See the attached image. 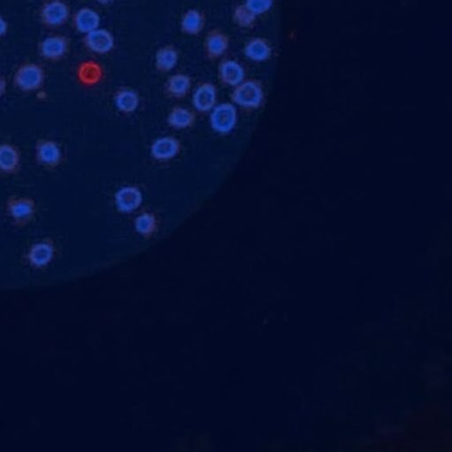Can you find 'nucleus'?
<instances>
[{"mask_svg": "<svg viewBox=\"0 0 452 452\" xmlns=\"http://www.w3.org/2000/svg\"><path fill=\"white\" fill-rule=\"evenodd\" d=\"M6 215L16 228H25L31 224L38 214V203L28 195H10L4 205Z\"/></svg>", "mask_w": 452, "mask_h": 452, "instance_id": "nucleus-1", "label": "nucleus"}, {"mask_svg": "<svg viewBox=\"0 0 452 452\" xmlns=\"http://www.w3.org/2000/svg\"><path fill=\"white\" fill-rule=\"evenodd\" d=\"M34 159L42 168L47 171H56L63 166L67 156L60 143L44 137L35 143Z\"/></svg>", "mask_w": 452, "mask_h": 452, "instance_id": "nucleus-2", "label": "nucleus"}, {"mask_svg": "<svg viewBox=\"0 0 452 452\" xmlns=\"http://www.w3.org/2000/svg\"><path fill=\"white\" fill-rule=\"evenodd\" d=\"M47 73L41 65L29 62L19 65L14 75V84L25 93L35 92L44 87Z\"/></svg>", "mask_w": 452, "mask_h": 452, "instance_id": "nucleus-3", "label": "nucleus"}, {"mask_svg": "<svg viewBox=\"0 0 452 452\" xmlns=\"http://www.w3.org/2000/svg\"><path fill=\"white\" fill-rule=\"evenodd\" d=\"M231 38L220 28L209 29L203 41V51L209 61L220 60L230 48Z\"/></svg>", "mask_w": 452, "mask_h": 452, "instance_id": "nucleus-4", "label": "nucleus"}, {"mask_svg": "<svg viewBox=\"0 0 452 452\" xmlns=\"http://www.w3.org/2000/svg\"><path fill=\"white\" fill-rule=\"evenodd\" d=\"M70 6L61 0H49L42 6L39 16L42 24L48 28H58L67 24L70 17Z\"/></svg>", "mask_w": 452, "mask_h": 452, "instance_id": "nucleus-5", "label": "nucleus"}, {"mask_svg": "<svg viewBox=\"0 0 452 452\" xmlns=\"http://www.w3.org/2000/svg\"><path fill=\"white\" fill-rule=\"evenodd\" d=\"M211 125L213 130L221 134H226L234 130L237 123V110L234 104L224 103L216 106L211 110Z\"/></svg>", "mask_w": 452, "mask_h": 452, "instance_id": "nucleus-6", "label": "nucleus"}, {"mask_svg": "<svg viewBox=\"0 0 452 452\" xmlns=\"http://www.w3.org/2000/svg\"><path fill=\"white\" fill-rule=\"evenodd\" d=\"M232 100L238 106L245 108H257L263 100V90L255 81H243L234 87Z\"/></svg>", "mask_w": 452, "mask_h": 452, "instance_id": "nucleus-7", "label": "nucleus"}, {"mask_svg": "<svg viewBox=\"0 0 452 452\" xmlns=\"http://www.w3.org/2000/svg\"><path fill=\"white\" fill-rule=\"evenodd\" d=\"M85 48L94 54L106 55L115 47V38L106 29L98 28L84 35L83 39Z\"/></svg>", "mask_w": 452, "mask_h": 452, "instance_id": "nucleus-8", "label": "nucleus"}, {"mask_svg": "<svg viewBox=\"0 0 452 452\" xmlns=\"http://www.w3.org/2000/svg\"><path fill=\"white\" fill-rule=\"evenodd\" d=\"M70 50V41L62 35H52L42 39L39 45V54L48 61L62 60Z\"/></svg>", "mask_w": 452, "mask_h": 452, "instance_id": "nucleus-9", "label": "nucleus"}, {"mask_svg": "<svg viewBox=\"0 0 452 452\" xmlns=\"http://www.w3.org/2000/svg\"><path fill=\"white\" fill-rule=\"evenodd\" d=\"M22 156L21 150L15 144L0 143V175L15 176L21 172Z\"/></svg>", "mask_w": 452, "mask_h": 452, "instance_id": "nucleus-10", "label": "nucleus"}, {"mask_svg": "<svg viewBox=\"0 0 452 452\" xmlns=\"http://www.w3.org/2000/svg\"><path fill=\"white\" fill-rule=\"evenodd\" d=\"M56 254L55 241L50 237L42 239L29 248V263L35 268L47 266L54 260Z\"/></svg>", "mask_w": 452, "mask_h": 452, "instance_id": "nucleus-11", "label": "nucleus"}, {"mask_svg": "<svg viewBox=\"0 0 452 452\" xmlns=\"http://www.w3.org/2000/svg\"><path fill=\"white\" fill-rule=\"evenodd\" d=\"M143 193L136 186H123L115 194V205L121 213L134 212L142 205Z\"/></svg>", "mask_w": 452, "mask_h": 452, "instance_id": "nucleus-12", "label": "nucleus"}, {"mask_svg": "<svg viewBox=\"0 0 452 452\" xmlns=\"http://www.w3.org/2000/svg\"><path fill=\"white\" fill-rule=\"evenodd\" d=\"M219 80L226 86L234 88L241 83L245 79L244 67L237 60L224 58L218 64Z\"/></svg>", "mask_w": 452, "mask_h": 452, "instance_id": "nucleus-13", "label": "nucleus"}, {"mask_svg": "<svg viewBox=\"0 0 452 452\" xmlns=\"http://www.w3.org/2000/svg\"><path fill=\"white\" fill-rule=\"evenodd\" d=\"M205 13L201 10L191 8L183 13L179 19V29L183 34L189 37H197L205 29Z\"/></svg>", "mask_w": 452, "mask_h": 452, "instance_id": "nucleus-14", "label": "nucleus"}, {"mask_svg": "<svg viewBox=\"0 0 452 452\" xmlns=\"http://www.w3.org/2000/svg\"><path fill=\"white\" fill-rule=\"evenodd\" d=\"M76 76L83 86L94 87L103 81L104 68L96 60H85L78 65Z\"/></svg>", "mask_w": 452, "mask_h": 452, "instance_id": "nucleus-15", "label": "nucleus"}, {"mask_svg": "<svg viewBox=\"0 0 452 452\" xmlns=\"http://www.w3.org/2000/svg\"><path fill=\"white\" fill-rule=\"evenodd\" d=\"M218 90L211 83H202L199 85L193 94V106L201 113H208L216 106Z\"/></svg>", "mask_w": 452, "mask_h": 452, "instance_id": "nucleus-16", "label": "nucleus"}, {"mask_svg": "<svg viewBox=\"0 0 452 452\" xmlns=\"http://www.w3.org/2000/svg\"><path fill=\"white\" fill-rule=\"evenodd\" d=\"M101 17L99 14L88 6H84L75 12L73 16V25L75 31L81 34L86 35L88 33L100 28Z\"/></svg>", "mask_w": 452, "mask_h": 452, "instance_id": "nucleus-17", "label": "nucleus"}, {"mask_svg": "<svg viewBox=\"0 0 452 452\" xmlns=\"http://www.w3.org/2000/svg\"><path fill=\"white\" fill-rule=\"evenodd\" d=\"M179 61V49L168 44L157 49L155 54V67L159 73L166 74L175 70Z\"/></svg>", "mask_w": 452, "mask_h": 452, "instance_id": "nucleus-18", "label": "nucleus"}, {"mask_svg": "<svg viewBox=\"0 0 452 452\" xmlns=\"http://www.w3.org/2000/svg\"><path fill=\"white\" fill-rule=\"evenodd\" d=\"M180 150L179 140L175 137L165 136L153 143L150 152L154 159L168 160L178 155Z\"/></svg>", "mask_w": 452, "mask_h": 452, "instance_id": "nucleus-19", "label": "nucleus"}, {"mask_svg": "<svg viewBox=\"0 0 452 452\" xmlns=\"http://www.w3.org/2000/svg\"><path fill=\"white\" fill-rule=\"evenodd\" d=\"M114 103L118 109L122 113H131L138 108L140 98L136 91L130 88L123 87L117 90L114 96Z\"/></svg>", "mask_w": 452, "mask_h": 452, "instance_id": "nucleus-20", "label": "nucleus"}, {"mask_svg": "<svg viewBox=\"0 0 452 452\" xmlns=\"http://www.w3.org/2000/svg\"><path fill=\"white\" fill-rule=\"evenodd\" d=\"M192 80L185 74L171 75L166 83V93L175 98H182L186 96L191 88Z\"/></svg>", "mask_w": 452, "mask_h": 452, "instance_id": "nucleus-21", "label": "nucleus"}, {"mask_svg": "<svg viewBox=\"0 0 452 452\" xmlns=\"http://www.w3.org/2000/svg\"><path fill=\"white\" fill-rule=\"evenodd\" d=\"M243 54L251 60L264 61L270 56L271 49L264 39L255 38L245 45Z\"/></svg>", "mask_w": 452, "mask_h": 452, "instance_id": "nucleus-22", "label": "nucleus"}, {"mask_svg": "<svg viewBox=\"0 0 452 452\" xmlns=\"http://www.w3.org/2000/svg\"><path fill=\"white\" fill-rule=\"evenodd\" d=\"M169 125L177 129H184L195 122L194 114L184 107L173 108L168 116Z\"/></svg>", "mask_w": 452, "mask_h": 452, "instance_id": "nucleus-23", "label": "nucleus"}, {"mask_svg": "<svg viewBox=\"0 0 452 452\" xmlns=\"http://www.w3.org/2000/svg\"><path fill=\"white\" fill-rule=\"evenodd\" d=\"M232 22L236 26L241 29L253 27L257 15L253 14L244 4L235 6L232 13Z\"/></svg>", "mask_w": 452, "mask_h": 452, "instance_id": "nucleus-24", "label": "nucleus"}, {"mask_svg": "<svg viewBox=\"0 0 452 452\" xmlns=\"http://www.w3.org/2000/svg\"><path fill=\"white\" fill-rule=\"evenodd\" d=\"M134 227L138 234L143 236L152 235L156 228V219L152 213H143L134 220Z\"/></svg>", "mask_w": 452, "mask_h": 452, "instance_id": "nucleus-25", "label": "nucleus"}, {"mask_svg": "<svg viewBox=\"0 0 452 452\" xmlns=\"http://www.w3.org/2000/svg\"><path fill=\"white\" fill-rule=\"evenodd\" d=\"M244 5L257 16L270 9L271 0H245Z\"/></svg>", "mask_w": 452, "mask_h": 452, "instance_id": "nucleus-26", "label": "nucleus"}, {"mask_svg": "<svg viewBox=\"0 0 452 452\" xmlns=\"http://www.w3.org/2000/svg\"><path fill=\"white\" fill-rule=\"evenodd\" d=\"M8 31V24L5 18L0 15V38L5 37L6 33Z\"/></svg>", "mask_w": 452, "mask_h": 452, "instance_id": "nucleus-27", "label": "nucleus"}, {"mask_svg": "<svg viewBox=\"0 0 452 452\" xmlns=\"http://www.w3.org/2000/svg\"><path fill=\"white\" fill-rule=\"evenodd\" d=\"M6 88H8V85H6V79L0 75V101L5 96Z\"/></svg>", "mask_w": 452, "mask_h": 452, "instance_id": "nucleus-28", "label": "nucleus"}, {"mask_svg": "<svg viewBox=\"0 0 452 452\" xmlns=\"http://www.w3.org/2000/svg\"><path fill=\"white\" fill-rule=\"evenodd\" d=\"M96 1L98 3V4L108 6L111 5V3L114 1V0H96Z\"/></svg>", "mask_w": 452, "mask_h": 452, "instance_id": "nucleus-29", "label": "nucleus"}]
</instances>
